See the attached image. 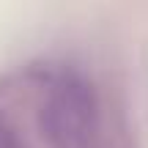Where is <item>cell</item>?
Returning a JSON list of instances; mask_svg holds the SVG:
<instances>
[{
  "label": "cell",
  "mask_w": 148,
  "mask_h": 148,
  "mask_svg": "<svg viewBox=\"0 0 148 148\" xmlns=\"http://www.w3.org/2000/svg\"><path fill=\"white\" fill-rule=\"evenodd\" d=\"M90 99L79 85L66 82L60 90L49 99L47 118H49V134L63 148L85 145L90 132Z\"/></svg>",
  "instance_id": "cell-1"
},
{
  "label": "cell",
  "mask_w": 148,
  "mask_h": 148,
  "mask_svg": "<svg viewBox=\"0 0 148 148\" xmlns=\"http://www.w3.org/2000/svg\"><path fill=\"white\" fill-rule=\"evenodd\" d=\"M0 148H14V143H11V137L5 134V129H0Z\"/></svg>",
  "instance_id": "cell-2"
}]
</instances>
